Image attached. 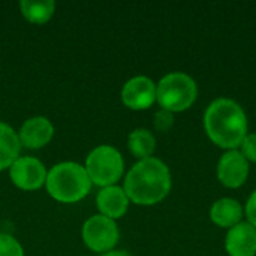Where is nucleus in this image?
Segmentation results:
<instances>
[{
  "label": "nucleus",
  "mask_w": 256,
  "mask_h": 256,
  "mask_svg": "<svg viewBox=\"0 0 256 256\" xmlns=\"http://www.w3.org/2000/svg\"><path fill=\"white\" fill-rule=\"evenodd\" d=\"M0 256H24V249L15 237L2 232L0 234Z\"/></svg>",
  "instance_id": "nucleus-17"
},
{
  "label": "nucleus",
  "mask_w": 256,
  "mask_h": 256,
  "mask_svg": "<svg viewBox=\"0 0 256 256\" xmlns=\"http://www.w3.org/2000/svg\"><path fill=\"white\" fill-rule=\"evenodd\" d=\"M20 10L27 21L33 24H45L46 21L51 20L56 10V3L52 0H44V2L22 0L20 2Z\"/></svg>",
  "instance_id": "nucleus-16"
},
{
  "label": "nucleus",
  "mask_w": 256,
  "mask_h": 256,
  "mask_svg": "<svg viewBox=\"0 0 256 256\" xmlns=\"http://www.w3.org/2000/svg\"><path fill=\"white\" fill-rule=\"evenodd\" d=\"M129 152L140 160L152 158L156 148V138L147 129H135L128 136Z\"/></svg>",
  "instance_id": "nucleus-15"
},
{
  "label": "nucleus",
  "mask_w": 256,
  "mask_h": 256,
  "mask_svg": "<svg viewBox=\"0 0 256 256\" xmlns=\"http://www.w3.org/2000/svg\"><path fill=\"white\" fill-rule=\"evenodd\" d=\"M54 135L52 123L42 116L32 117L22 123L18 132V140L21 146L30 150H38L45 147Z\"/></svg>",
  "instance_id": "nucleus-10"
},
{
  "label": "nucleus",
  "mask_w": 256,
  "mask_h": 256,
  "mask_svg": "<svg viewBox=\"0 0 256 256\" xmlns=\"http://www.w3.org/2000/svg\"><path fill=\"white\" fill-rule=\"evenodd\" d=\"M242 154L244 156L246 160L255 162L256 164V134H249L243 142H242Z\"/></svg>",
  "instance_id": "nucleus-19"
},
{
  "label": "nucleus",
  "mask_w": 256,
  "mask_h": 256,
  "mask_svg": "<svg viewBox=\"0 0 256 256\" xmlns=\"http://www.w3.org/2000/svg\"><path fill=\"white\" fill-rule=\"evenodd\" d=\"M100 256H132L129 255L128 252H123V250H117V252H108V254H104Z\"/></svg>",
  "instance_id": "nucleus-21"
},
{
  "label": "nucleus",
  "mask_w": 256,
  "mask_h": 256,
  "mask_svg": "<svg viewBox=\"0 0 256 256\" xmlns=\"http://www.w3.org/2000/svg\"><path fill=\"white\" fill-rule=\"evenodd\" d=\"M122 100L130 110H147L156 102V84L148 76H134L123 86Z\"/></svg>",
  "instance_id": "nucleus-8"
},
{
  "label": "nucleus",
  "mask_w": 256,
  "mask_h": 256,
  "mask_svg": "<svg viewBox=\"0 0 256 256\" xmlns=\"http://www.w3.org/2000/svg\"><path fill=\"white\" fill-rule=\"evenodd\" d=\"M45 188L56 201L74 204L88 195L92 182L82 165L75 162H62L48 171Z\"/></svg>",
  "instance_id": "nucleus-3"
},
{
  "label": "nucleus",
  "mask_w": 256,
  "mask_h": 256,
  "mask_svg": "<svg viewBox=\"0 0 256 256\" xmlns=\"http://www.w3.org/2000/svg\"><path fill=\"white\" fill-rule=\"evenodd\" d=\"M208 138L222 148L236 150L248 136V118L243 108L232 99L213 100L204 114Z\"/></svg>",
  "instance_id": "nucleus-2"
},
{
  "label": "nucleus",
  "mask_w": 256,
  "mask_h": 256,
  "mask_svg": "<svg viewBox=\"0 0 256 256\" xmlns=\"http://www.w3.org/2000/svg\"><path fill=\"white\" fill-rule=\"evenodd\" d=\"M118 228L112 219H108L102 214L92 216L87 219L81 230V237L84 244L99 254H108L118 242Z\"/></svg>",
  "instance_id": "nucleus-6"
},
{
  "label": "nucleus",
  "mask_w": 256,
  "mask_h": 256,
  "mask_svg": "<svg viewBox=\"0 0 256 256\" xmlns=\"http://www.w3.org/2000/svg\"><path fill=\"white\" fill-rule=\"evenodd\" d=\"M96 204L102 216L108 219H120L124 216L129 207V198L123 188L118 186H108L102 188L96 196Z\"/></svg>",
  "instance_id": "nucleus-12"
},
{
  "label": "nucleus",
  "mask_w": 256,
  "mask_h": 256,
  "mask_svg": "<svg viewBox=\"0 0 256 256\" xmlns=\"http://www.w3.org/2000/svg\"><path fill=\"white\" fill-rule=\"evenodd\" d=\"M198 87L194 78L183 72L165 75L156 86V100L170 112H182L196 100Z\"/></svg>",
  "instance_id": "nucleus-4"
},
{
  "label": "nucleus",
  "mask_w": 256,
  "mask_h": 256,
  "mask_svg": "<svg viewBox=\"0 0 256 256\" xmlns=\"http://www.w3.org/2000/svg\"><path fill=\"white\" fill-rule=\"evenodd\" d=\"M225 248L230 256H255L256 228L249 222H240L230 228Z\"/></svg>",
  "instance_id": "nucleus-11"
},
{
  "label": "nucleus",
  "mask_w": 256,
  "mask_h": 256,
  "mask_svg": "<svg viewBox=\"0 0 256 256\" xmlns=\"http://www.w3.org/2000/svg\"><path fill=\"white\" fill-rule=\"evenodd\" d=\"M84 168L92 184L108 188L114 186L122 178L124 160L117 148L111 146H99L90 152Z\"/></svg>",
  "instance_id": "nucleus-5"
},
{
  "label": "nucleus",
  "mask_w": 256,
  "mask_h": 256,
  "mask_svg": "<svg viewBox=\"0 0 256 256\" xmlns=\"http://www.w3.org/2000/svg\"><path fill=\"white\" fill-rule=\"evenodd\" d=\"M174 123V116L172 112L166 111V110H159L156 114H154V128L159 130V132H166L171 129Z\"/></svg>",
  "instance_id": "nucleus-18"
},
{
  "label": "nucleus",
  "mask_w": 256,
  "mask_h": 256,
  "mask_svg": "<svg viewBox=\"0 0 256 256\" xmlns=\"http://www.w3.org/2000/svg\"><path fill=\"white\" fill-rule=\"evenodd\" d=\"M243 208L238 201L232 198H222L212 206L210 219L220 228H232L240 224Z\"/></svg>",
  "instance_id": "nucleus-13"
},
{
  "label": "nucleus",
  "mask_w": 256,
  "mask_h": 256,
  "mask_svg": "<svg viewBox=\"0 0 256 256\" xmlns=\"http://www.w3.org/2000/svg\"><path fill=\"white\" fill-rule=\"evenodd\" d=\"M248 176L249 164L240 152L230 150L220 158L218 164V178L224 186L230 189H237L244 184Z\"/></svg>",
  "instance_id": "nucleus-9"
},
{
  "label": "nucleus",
  "mask_w": 256,
  "mask_h": 256,
  "mask_svg": "<svg viewBox=\"0 0 256 256\" xmlns=\"http://www.w3.org/2000/svg\"><path fill=\"white\" fill-rule=\"evenodd\" d=\"M171 189V174L168 166L148 158L135 164L124 178L123 190L129 201L138 206H154L160 202Z\"/></svg>",
  "instance_id": "nucleus-1"
},
{
  "label": "nucleus",
  "mask_w": 256,
  "mask_h": 256,
  "mask_svg": "<svg viewBox=\"0 0 256 256\" xmlns=\"http://www.w3.org/2000/svg\"><path fill=\"white\" fill-rule=\"evenodd\" d=\"M21 142L18 134L6 123L0 122V171L9 170L20 158Z\"/></svg>",
  "instance_id": "nucleus-14"
},
{
  "label": "nucleus",
  "mask_w": 256,
  "mask_h": 256,
  "mask_svg": "<svg viewBox=\"0 0 256 256\" xmlns=\"http://www.w3.org/2000/svg\"><path fill=\"white\" fill-rule=\"evenodd\" d=\"M46 170L36 158L20 156L9 168V177L12 183L22 190H36L45 184Z\"/></svg>",
  "instance_id": "nucleus-7"
},
{
  "label": "nucleus",
  "mask_w": 256,
  "mask_h": 256,
  "mask_svg": "<svg viewBox=\"0 0 256 256\" xmlns=\"http://www.w3.org/2000/svg\"><path fill=\"white\" fill-rule=\"evenodd\" d=\"M246 216H248L249 224L256 228V190L252 192V195L248 200V204H246Z\"/></svg>",
  "instance_id": "nucleus-20"
}]
</instances>
